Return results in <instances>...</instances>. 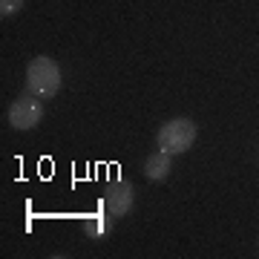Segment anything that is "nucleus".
I'll list each match as a JSON object with an SVG mask.
<instances>
[{"label": "nucleus", "instance_id": "f257e3e1", "mask_svg": "<svg viewBox=\"0 0 259 259\" xmlns=\"http://www.w3.org/2000/svg\"><path fill=\"white\" fill-rule=\"evenodd\" d=\"M26 90L37 98H55L61 90V66L47 55H37L35 61H29Z\"/></svg>", "mask_w": 259, "mask_h": 259}, {"label": "nucleus", "instance_id": "f03ea898", "mask_svg": "<svg viewBox=\"0 0 259 259\" xmlns=\"http://www.w3.org/2000/svg\"><path fill=\"white\" fill-rule=\"evenodd\" d=\"M196 141V124L190 118H170L156 133V147L167 156H182L193 147Z\"/></svg>", "mask_w": 259, "mask_h": 259}, {"label": "nucleus", "instance_id": "7ed1b4c3", "mask_svg": "<svg viewBox=\"0 0 259 259\" xmlns=\"http://www.w3.org/2000/svg\"><path fill=\"white\" fill-rule=\"evenodd\" d=\"M40 121H44V104H40L37 95H32L26 90L20 98L12 101V107H9V124L15 130H35Z\"/></svg>", "mask_w": 259, "mask_h": 259}, {"label": "nucleus", "instance_id": "20e7f679", "mask_svg": "<svg viewBox=\"0 0 259 259\" xmlns=\"http://www.w3.org/2000/svg\"><path fill=\"white\" fill-rule=\"evenodd\" d=\"M133 202H136V190L130 185L127 179H115L107 185L104 190V199H101V207L110 219H121L133 210Z\"/></svg>", "mask_w": 259, "mask_h": 259}, {"label": "nucleus", "instance_id": "39448f33", "mask_svg": "<svg viewBox=\"0 0 259 259\" xmlns=\"http://www.w3.org/2000/svg\"><path fill=\"white\" fill-rule=\"evenodd\" d=\"M170 170H173V156H167L161 150H156L153 156L144 158V164H141V173L147 182H164L170 176Z\"/></svg>", "mask_w": 259, "mask_h": 259}, {"label": "nucleus", "instance_id": "423d86ee", "mask_svg": "<svg viewBox=\"0 0 259 259\" xmlns=\"http://www.w3.org/2000/svg\"><path fill=\"white\" fill-rule=\"evenodd\" d=\"M104 216H107V213H104V207L95 213V216H87V236H90V239H101L104 233H107Z\"/></svg>", "mask_w": 259, "mask_h": 259}, {"label": "nucleus", "instance_id": "0eeeda50", "mask_svg": "<svg viewBox=\"0 0 259 259\" xmlns=\"http://www.w3.org/2000/svg\"><path fill=\"white\" fill-rule=\"evenodd\" d=\"M23 3H26V0H0V18L6 20V18H12V15H18V12L23 9Z\"/></svg>", "mask_w": 259, "mask_h": 259}]
</instances>
